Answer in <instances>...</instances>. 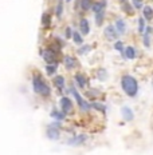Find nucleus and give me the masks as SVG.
<instances>
[{
	"label": "nucleus",
	"mask_w": 153,
	"mask_h": 155,
	"mask_svg": "<svg viewBox=\"0 0 153 155\" xmlns=\"http://www.w3.org/2000/svg\"><path fill=\"white\" fill-rule=\"evenodd\" d=\"M31 88L32 92L40 96L43 101H48L53 95V86L47 82L43 74L38 70H34L31 74Z\"/></svg>",
	"instance_id": "f257e3e1"
},
{
	"label": "nucleus",
	"mask_w": 153,
	"mask_h": 155,
	"mask_svg": "<svg viewBox=\"0 0 153 155\" xmlns=\"http://www.w3.org/2000/svg\"><path fill=\"white\" fill-rule=\"evenodd\" d=\"M121 87H122L123 92H125L128 96H134L136 94H137V91H138L137 80H136L133 76H130V75L122 76V79H121Z\"/></svg>",
	"instance_id": "f03ea898"
},
{
	"label": "nucleus",
	"mask_w": 153,
	"mask_h": 155,
	"mask_svg": "<svg viewBox=\"0 0 153 155\" xmlns=\"http://www.w3.org/2000/svg\"><path fill=\"white\" fill-rule=\"evenodd\" d=\"M70 91H71V95L75 99V103L78 107H79V110H82V111H89V110L92 108V103H89L86 99H83V96L79 94L78 88L74 84L70 86Z\"/></svg>",
	"instance_id": "7ed1b4c3"
},
{
	"label": "nucleus",
	"mask_w": 153,
	"mask_h": 155,
	"mask_svg": "<svg viewBox=\"0 0 153 155\" xmlns=\"http://www.w3.org/2000/svg\"><path fill=\"white\" fill-rule=\"evenodd\" d=\"M58 104H59V110H61V111H63L67 116H69L70 114H73V111H74V102H73V99H70V96L62 95L59 98Z\"/></svg>",
	"instance_id": "20e7f679"
},
{
	"label": "nucleus",
	"mask_w": 153,
	"mask_h": 155,
	"mask_svg": "<svg viewBox=\"0 0 153 155\" xmlns=\"http://www.w3.org/2000/svg\"><path fill=\"white\" fill-rule=\"evenodd\" d=\"M61 63L63 64V67H64L66 71H74V70L78 68V66H79L78 59L75 56H73V55H70V54H64L61 59Z\"/></svg>",
	"instance_id": "39448f33"
},
{
	"label": "nucleus",
	"mask_w": 153,
	"mask_h": 155,
	"mask_svg": "<svg viewBox=\"0 0 153 155\" xmlns=\"http://www.w3.org/2000/svg\"><path fill=\"white\" fill-rule=\"evenodd\" d=\"M51 83H53V87L57 90V92L61 94V96L63 95V91L66 88V76L61 75V74H57L54 78H51Z\"/></svg>",
	"instance_id": "423d86ee"
},
{
	"label": "nucleus",
	"mask_w": 153,
	"mask_h": 155,
	"mask_svg": "<svg viewBox=\"0 0 153 155\" xmlns=\"http://www.w3.org/2000/svg\"><path fill=\"white\" fill-rule=\"evenodd\" d=\"M87 140V135L86 134H78V135H73L69 140L66 142L69 146L71 147H78V146H82L85 144V142Z\"/></svg>",
	"instance_id": "0eeeda50"
},
{
	"label": "nucleus",
	"mask_w": 153,
	"mask_h": 155,
	"mask_svg": "<svg viewBox=\"0 0 153 155\" xmlns=\"http://www.w3.org/2000/svg\"><path fill=\"white\" fill-rule=\"evenodd\" d=\"M61 132H62V130H59V128H55V127H53V126L47 124L44 134H46V138L48 140L54 142V140H59L61 139Z\"/></svg>",
	"instance_id": "6e6552de"
},
{
	"label": "nucleus",
	"mask_w": 153,
	"mask_h": 155,
	"mask_svg": "<svg viewBox=\"0 0 153 155\" xmlns=\"http://www.w3.org/2000/svg\"><path fill=\"white\" fill-rule=\"evenodd\" d=\"M53 14L48 11H44L42 14V18H40V25L43 30H50L53 28Z\"/></svg>",
	"instance_id": "1a4fd4ad"
},
{
	"label": "nucleus",
	"mask_w": 153,
	"mask_h": 155,
	"mask_svg": "<svg viewBox=\"0 0 153 155\" xmlns=\"http://www.w3.org/2000/svg\"><path fill=\"white\" fill-rule=\"evenodd\" d=\"M103 36H105L106 40L113 41V40H117V39H118L120 34L117 32L114 25H106L105 30H103Z\"/></svg>",
	"instance_id": "9d476101"
},
{
	"label": "nucleus",
	"mask_w": 153,
	"mask_h": 155,
	"mask_svg": "<svg viewBox=\"0 0 153 155\" xmlns=\"http://www.w3.org/2000/svg\"><path fill=\"white\" fill-rule=\"evenodd\" d=\"M73 80L75 82V84L79 87L81 90H85L87 87V78L82 72H75V74H74Z\"/></svg>",
	"instance_id": "9b49d317"
},
{
	"label": "nucleus",
	"mask_w": 153,
	"mask_h": 155,
	"mask_svg": "<svg viewBox=\"0 0 153 155\" xmlns=\"http://www.w3.org/2000/svg\"><path fill=\"white\" fill-rule=\"evenodd\" d=\"M50 116L53 120H59V122H64L67 119V115L63 111H61L59 108H53L50 111Z\"/></svg>",
	"instance_id": "f8f14e48"
},
{
	"label": "nucleus",
	"mask_w": 153,
	"mask_h": 155,
	"mask_svg": "<svg viewBox=\"0 0 153 155\" xmlns=\"http://www.w3.org/2000/svg\"><path fill=\"white\" fill-rule=\"evenodd\" d=\"M78 27H79V32L83 35V36H86V35L90 34V23H89V20H87L86 18L81 19Z\"/></svg>",
	"instance_id": "ddd939ff"
},
{
	"label": "nucleus",
	"mask_w": 153,
	"mask_h": 155,
	"mask_svg": "<svg viewBox=\"0 0 153 155\" xmlns=\"http://www.w3.org/2000/svg\"><path fill=\"white\" fill-rule=\"evenodd\" d=\"M58 68H59V64H46L44 66V72L48 78H54L58 74Z\"/></svg>",
	"instance_id": "4468645a"
},
{
	"label": "nucleus",
	"mask_w": 153,
	"mask_h": 155,
	"mask_svg": "<svg viewBox=\"0 0 153 155\" xmlns=\"http://www.w3.org/2000/svg\"><path fill=\"white\" fill-rule=\"evenodd\" d=\"M63 12H64V3L63 0H59L54 8V16L57 19H62L63 18Z\"/></svg>",
	"instance_id": "2eb2a0df"
},
{
	"label": "nucleus",
	"mask_w": 153,
	"mask_h": 155,
	"mask_svg": "<svg viewBox=\"0 0 153 155\" xmlns=\"http://www.w3.org/2000/svg\"><path fill=\"white\" fill-rule=\"evenodd\" d=\"M51 43H54L55 46H58L61 50H63L66 47V39L63 36H59V35H53L51 36Z\"/></svg>",
	"instance_id": "dca6fc26"
},
{
	"label": "nucleus",
	"mask_w": 153,
	"mask_h": 155,
	"mask_svg": "<svg viewBox=\"0 0 153 155\" xmlns=\"http://www.w3.org/2000/svg\"><path fill=\"white\" fill-rule=\"evenodd\" d=\"M105 8H106V0H99V2L93 3L92 11L94 12V14H98V12L105 11Z\"/></svg>",
	"instance_id": "f3484780"
},
{
	"label": "nucleus",
	"mask_w": 153,
	"mask_h": 155,
	"mask_svg": "<svg viewBox=\"0 0 153 155\" xmlns=\"http://www.w3.org/2000/svg\"><path fill=\"white\" fill-rule=\"evenodd\" d=\"M78 7L82 12H87L90 11L93 7V2L92 0H79V3H78Z\"/></svg>",
	"instance_id": "a211bd4d"
},
{
	"label": "nucleus",
	"mask_w": 153,
	"mask_h": 155,
	"mask_svg": "<svg viewBox=\"0 0 153 155\" xmlns=\"http://www.w3.org/2000/svg\"><path fill=\"white\" fill-rule=\"evenodd\" d=\"M71 40H73V43H74V44H77L78 47L82 46V44H83V35L81 34L79 31H75V30H74V32H73V38H71Z\"/></svg>",
	"instance_id": "6ab92c4d"
},
{
	"label": "nucleus",
	"mask_w": 153,
	"mask_h": 155,
	"mask_svg": "<svg viewBox=\"0 0 153 155\" xmlns=\"http://www.w3.org/2000/svg\"><path fill=\"white\" fill-rule=\"evenodd\" d=\"M116 30L118 34H123V32L126 31V24H125V21L122 20V19H118V20L116 21Z\"/></svg>",
	"instance_id": "aec40b11"
},
{
	"label": "nucleus",
	"mask_w": 153,
	"mask_h": 155,
	"mask_svg": "<svg viewBox=\"0 0 153 155\" xmlns=\"http://www.w3.org/2000/svg\"><path fill=\"white\" fill-rule=\"evenodd\" d=\"M90 50H92V47H90V44H82V46H79V47H78L77 54H78V55H81V56H83V55L89 54V52H90Z\"/></svg>",
	"instance_id": "412c9836"
},
{
	"label": "nucleus",
	"mask_w": 153,
	"mask_h": 155,
	"mask_svg": "<svg viewBox=\"0 0 153 155\" xmlns=\"http://www.w3.org/2000/svg\"><path fill=\"white\" fill-rule=\"evenodd\" d=\"M122 116L125 120H133V111L129 107H123L122 108Z\"/></svg>",
	"instance_id": "4be33fe9"
},
{
	"label": "nucleus",
	"mask_w": 153,
	"mask_h": 155,
	"mask_svg": "<svg viewBox=\"0 0 153 155\" xmlns=\"http://www.w3.org/2000/svg\"><path fill=\"white\" fill-rule=\"evenodd\" d=\"M94 19H96V24L97 25H101L103 23V19H105V11L102 12H98V14H94Z\"/></svg>",
	"instance_id": "5701e85b"
},
{
	"label": "nucleus",
	"mask_w": 153,
	"mask_h": 155,
	"mask_svg": "<svg viewBox=\"0 0 153 155\" xmlns=\"http://www.w3.org/2000/svg\"><path fill=\"white\" fill-rule=\"evenodd\" d=\"M73 32L74 30L70 27V25H67L66 28H64V31H63V38L66 39V40H70L71 38H73Z\"/></svg>",
	"instance_id": "b1692460"
},
{
	"label": "nucleus",
	"mask_w": 153,
	"mask_h": 155,
	"mask_svg": "<svg viewBox=\"0 0 153 155\" xmlns=\"http://www.w3.org/2000/svg\"><path fill=\"white\" fill-rule=\"evenodd\" d=\"M144 16H145V19H148V20H152L153 19V9L151 7H148V5L144 7Z\"/></svg>",
	"instance_id": "393cba45"
},
{
	"label": "nucleus",
	"mask_w": 153,
	"mask_h": 155,
	"mask_svg": "<svg viewBox=\"0 0 153 155\" xmlns=\"http://www.w3.org/2000/svg\"><path fill=\"white\" fill-rule=\"evenodd\" d=\"M125 56L128 58V59H134L136 58V51L133 47H128L125 50Z\"/></svg>",
	"instance_id": "a878e982"
},
{
	"label": "nucleus",
	"mask_w": 153,
	"mask_h": 155,
	"mask_svg": "<svg viewBox=\"0 0 153 155\" xmlns=\"http://www.w3.org/2000/svg\"><path fill=\"white\" fill-rule=\"evenodd\" d=\"M92 108L97 110V111H101V112H105V111H106V107L102 104V103H99V102H94V103H92Z\"/></svg>",
	"instance_id": "bb28decb"
},
{
	"label": "nucleus",
	"mask_w": 153,
	"mask_h": 155,
	"mask_svg": "<svg viewBox=\"0 0 153 155\" xmlns=\"http://www.w3.org/2000/svg\"><path fill=\"white\" fill-rule=\"evenodd\" d=\"M48 124L53 126V127H55V128H59V130L63 128V122H59V120H53V122H50Z\"/></svg>",
	"instance_id": "cd10ccee"
},
{
	"label": "nucleus",
	"mask_w": 153,
	"mask_h": 155,
	"mask_svg": "<svg viewBox=\"0 0 153 155\" xmlns=\"http://www.w3.org/2000/svg\"><path fill=\"white\" fill-rule=\"evenodd\" d=\"M114 48H116L117 51H122L123 50V43H122V41H116Z\"/></svg>",
	"instance_id": "c85d7f7f"
},
{
	"label": "nucleus",
	"mask_w": 153,
	"mask_h": 155,
	"mask_svg": "<svg viewBox=\"0 0 153 155\" xmlns=\"http://www.w3.org/2000/svg\"><path fill=\"white\" fill-rule=\"evenodd\" d=\"M140 28H138V30H140V32H141V34H142V32H144V28H145V23H144V19H142V18H140Z\"/></svg>",
	"instance_id": "c756f323"
},
{
	"label": "nucleus",
	"mask_w": 153,
	"mask_h": 155,
	"mask_svg": "<svg viewBox=\"0 0 153 155\" xmlns=\"http://www.w3.org/2000/svg\"><path fill=\"white\" fill-rule=\"evenodd\" d=\"M144 40H145V46L149 47V38H148V35L146 34H144Z\"/></svg>",
	"instance_id": "7c9ffc66"
},
{
	"label": "nucleus",
	"mask_w": 153,
	"mask_h": 155,
	"mask_svg": "<svg viewBox=\"0 0 153 155\" xmlns=\"http://www.w3.org/2000/svg\"><path fill=\"white\" fill-rule=\"evenodd\" d=\"M133 3H134V5L136 7H141V4H140V3H141V0H133Z\"/></svg>",
	"instance_id": "2f4dec72"
},
{
	"label": "nucleus",
	"mask_w": 153,
	"mask_h": 155,
	"mask_svg": "<svg viewBox=\"0 0 153 155\" xmlns=\"http://www.w3.org/2000/svg\"><path fill=\"white\" fill-rule=\"evenodd\" d=\"M66 2H71V0H66Z\"/></svg>",
	"instance_id": "473e14b6"
}]
</instances>
